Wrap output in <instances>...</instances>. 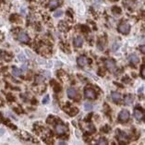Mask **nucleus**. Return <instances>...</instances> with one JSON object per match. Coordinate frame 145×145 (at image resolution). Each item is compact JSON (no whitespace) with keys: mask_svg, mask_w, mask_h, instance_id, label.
Listing matches in <instances>:
<instances>
[{"mask_svg":"<svg viewBox=\"0 0 145 145\" xmlns=\"http://www.w3.org/2000/svg\"><path fill=\"white\" fill-rule=\"evenodd\" d=\"M84 95L86 98H89V99H95L96 97V92L92 88H89L87 87L86 89L84 90Z\"/></svg>","mask_w":145,"mask_h":145,"instance_id":"1","label":"nucleus"},{"mask_svg":"<svg viewBox=\"0 0 145 145\" xmlns=\"http://www.w3.org/2000/svg\"><path fill=\"white\" fill-rule=\"evenodd\" d=\"M55 129H56V132H57L58 135H63V134H65L67 131H68V128H67L65 125L61 124V123L56 125Z\"/></svg>","mask_w":145,"mask_h":145,"instance_id":"2","label":"nucleus"},{"mask_svg":"<svg viewBox=\"0 0 145 145\" xmlns=\"http://www.w3.org/2000/svg\"><path fill=\"white\" fill-rule=\"evenodd\" d=\"M18 40H19L21 43H28L30 42V37L29 35L24 32H21L18 34Z\"/></svg>","mask_w":145,"mask_h":145,"instance_id":"3","label":"nucleus"},{"mask_svg":"<svg viewBox=\"0 0 145 145\" xmlns=\"http://www.w3.org/2000/svg\"><path fill=\"white\" fill-rule=\"evenodd\" d=\"M129 118V112L128 110H122L118 115V119L121 122H127Z\"/></svg>","mask_w":145,"mask_h":145,"instance_id":"4","label":"nucleus"},{"mask_svg":"<svg viewBox=\"0 0 145 145\" xmlns=\"http://www.w3.org/2000/svg\"><path fill=\"white\" fill-rule=\"evenodd\" d=\"M118 31L123 34H128L130 31V26L128 23H122L118 26Z\"/></svg>","mask_w":145,"mask_h":145,"instance_id":"5","label":"nucleus"},{"mask_svg":"<svg viewBox=\"0 0 145 145\" xmlns=\"http://www.w3.org/2000/svg\"><path fill=\"white\" fill-rule=\"evenodd\" d=\"M106 67L110 70V71H114L116 68V62L113 59H106Z\"/></svg>","mask_w":145,"mask_h":145,"instance_id":"6","label":"nucleus"},{"mask_svg":"<svg viewBox=\"0 0 145 145\" xmlns=\"http://www.w3.org/2000/svg\"><path fill=\"white\" fill-rule=\"evenodd\" d=\"M77 62H78V65H79V67H84V66H86V65L88 64L89 61H88V58H87L86 57L81 56V57H79Z\"/></svg>","mask_w":145,"mask_h":145,"instance_id":"7","label":"nucleus"},{"mask_svg":"<svg viewBox=\"0 0 145 145\" xmlns=\"http://www.w3.org/2000/svg\"><path fill=\"white\" fill-rule=\"evenodd\" d=\"M134 117H135V118L137 119V120H141V119H142L143 111L141 109H139V108H136V109L134 110Z\"/></svg>","mask_w":145,"mask_h":145,"instance_id":"8","label":"nucleus"},{"mask_svg":"<svg viewBox=\"0 0 145 145\" xmlns=\"http://www.w3.org/2000/svg\"><path fill=\"white\" fill-rule=\"evenodd\" d=\"M111 98L115 103H119L121 100V94L117 92H113L111 93Z\"/></svg>","mask_w":145,"mask_h":145,"instance_id":"9","label":"nucleus"},{"mask_svg":"<svg viewBox=\"0 0 145 145\" xmlns=\"http://www.w3.org/2000/svg\"><path fill=\"white\" fill-rule=\"evenodd\" d=\"M67 93H68V97H69V98H71V99L76 98V96L78 95L77 91H76L74 88H69L68 91H67Z\"/></svg>","mask_w":145,"mask_h":145,"instance_id":"10","label":"nucleus"},{"mask_svg":"<svg viewBox=\"0 0 145 145\" xmlns=\"http://www.w3.org/2000/svg\"><path fill=\"white\" fill-rule=\"evenodd\" d=\"M73 43L76 47H81L83 43V38L81 37V36H78V37H76L75 39H74Z\"/></svg>","mask_w":145,"mask_h":145,"instance_id":"11","label":"nucleus"},{"mask_svg":"<svg viewBox=\"0 0 145 145\" xmlns=\"http://www.w3.org/2000/svg\"><path fill=\"white\" fill-rule=\"evenodd\" d=\"M60 4V0H50L49 4H48V7H49L51 9H54V8H57Z\"/></svg>","mask_w":145,"mask_h":145,"instance_id":"12","label":"nucleus"},{"mask_svg":"<svg viewBox=\"0 0 145 145\" xmlns=\"http://www.w3.org/2000/svg\"><path fill=\"white\" fill-rule=\"evenodd\" d=\"M139 57H138V56L137 55H130L129 57H128V61H129L131 64H133V65H136L138 62H139Z\"/></svg>","mask_w":145,"mask_h":145,"instance_id":"13","label":"nucleus"},{"mask_svg":"<svg viewBox=\"0 0 145 145\" xmlns=\"http://www.w3.org/2000/svg\"><path fill=\"white\" fill-rule=\"evenodd\" d=\"M133 101H134V97L131 94H128V95L125 96V104H128V106H130V104L133 103Z\"/></svg>","mask_w":145,"mask_h":145,"instance_id":"14","label":"nucleus"},{"mask_svg":"<svg viewBox=\"0 0 145 145\" xmlns=\"http://www.w3.org/2000/svg\"><path fill=\"white\" fill-rule=\"evenodd\" d=\"M12 74H13L14 76H16V77H19V76L21 75V70L19 69V68L14 67V68H12Z\"/></svg>","mask_w":145,"mask_h":145,"instance_id":"15","label":"nucleus"},{"mask_svg":"<svg viewBox=\"0 0 145 145\" xmlns=\"http://www.w3.org/2000/svg\"><path fill=\"white\" fill-rule=\"evenodd\" d=\"M51 85H53L54 88H55V92H60V85L58 83H57L55 81H51Z\"/></svg>","mask_w":145,"mask_h":145,"instance_id":"16","label":"nucleus"},{"mask_svg":"<svg viewBox=\"0 0 145 145\" xmlns=\"http://www.w3.org/2000/svg\"><path fill=\"white\" fill-rule=\"evenodd\" d=\"M96 143L99 145H106L107 144V141H106V138H100V139L97 141V142Z\"/></svg>","mask_w":145,"mask_h":145,"instance_id":"17","label":"nucleus"},{"mask_svg":"<svg viewBox=\"0 0 145 145\" xmlns=\"http://www.w3.org/2000/svg\"><path fill=\"white\" fill-rule=\"evenodd\" d=\"M78 109L76 107H74V108H71L70 109V111H68V114H69V116H71V117H74V116H76L78 114Z\"/></svg>","mask_w":145,"mask_h":145,"instance_id":"18","label":"nucleus"},{"mask_svg":"<svg viewBox=\"0 0 145 145\" xmlns=\"http://www.w3.org/2000/svg\"><path fill=\"white\" fill-rule=\"evenodd\" d=\"M84 108L86 111H92V106L91 104H88V103H86V104H84Z\"/></svg>","mask_w":145,"mask_h":145,"instance_id":"19","label":"nucleus"},{"mask_svg":"<svg viewBox=\"0 0 145 145\" xmlns=\"http://www.w3.org/2000/svg\"><path fill=\"white\" fill-rule=\"evenodd\" d=\"M63 14V11L62 10H57V11H56L55 13H54V17L55 18H58V17H61Z\"/></svg>","mask_w":145,"mask_h":145,"instance_id":"20","label":"nucleus"},{"mask_svg":"<svg viewBox=\"0 0 145 145\" xmlns=\"http://www.w3.org/2000/svg\"><path fill=\"white\" fill-rule=\"evenodd\" d=\"M87 129L89 130V132H94L95 128H94V126L92 124H89L88 127H87Z\"/></svg>","mask_w":145,"mask_h":145,"instance_id":"21","label":"nucleus"},{"mask_svg":"<svg viewBox=\"0 0 145 145\" xmlns=\"http://www.w3.org/2000/svg\"><path fill=\"white\" fill-rule=\"evenodd\" d=\"M113 12L116 14H118V13H121V9L118 8V7H114L113 8Z\"/></svg>","mask_w":145,"mask_h":145,"instance_id":"22","label":"nucleus"},{"mask_svg":"<svg viewBox=\"0 0 145 145\" xmlns=\"http://www.w3.org/2000/svg\"><path fill=\"white\" fill-rule=\"evenodd\" d=\"M48 102H49V96L46 95L44 98L43 99V104H47Z\"/></svg>","mask_w":145,"mask_h":145,"instance_id":"23","label":"nucleus"},{"mask_svg":"<svg viewBox=\"0 0 145 145\" xmlns=\"http://www.w3.org/2000/svg\"><path fill=\"white\" fill-rule=\"evenodd\" d=\"M141 78H142V79H144L145 78V68H144V66L141 67Z\"/></svg>","mask_w":145,"mask_h":145,"instance_id":"24","label":"nucleus"},{"mask_svg":"<svg viewBox=\"0 0 145 145\" xmlns=\"http://www.w3.org/2000/svg\"><path fill=\"white\" fill-rule=\"evenodd\" d=\"M141 53H143V54H144V52H145V49H144V45H142V46H141Z\"/></svg>","mask_w":145,"mask_h":145,"instance_id":"25","label":"nucleus"},{"mask_svg":"<svg viewBox=\"0 0 145 145\" xmlns=\"http://www.w3.org/2000/svg\"><path fill=\"white\" fill-rule=\"evenodd\" d=\"M112 1H117V0H112Z\"/></svg>","mask_w":145,"mask_h":145,"instance_id":"26","label":"nucleus"}]
</instances>
